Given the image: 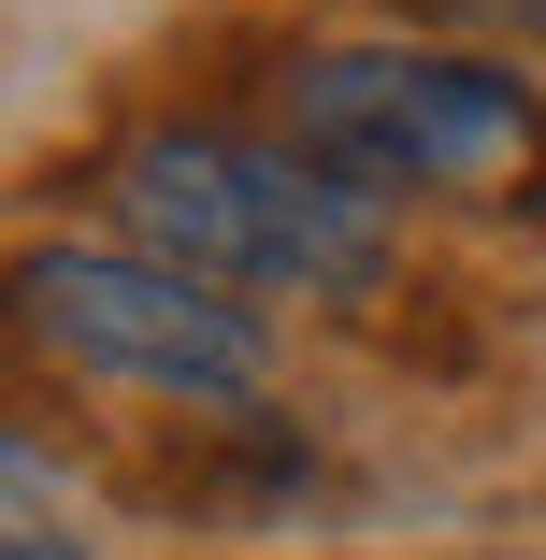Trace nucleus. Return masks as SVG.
<instances>
[{
  "label": "nucleus",
  "mask_w": 546,
  "mask_h": 560,
  "mask_svg": "<svg viewBox=\"0 0 546 560\" xmlns=\"http://www.w3.org/2000/svg\"><path fill=\"white\" fill-rule=\"evenodd\" d=\"M130 245L231 288V302H360L388 288V215L316 173L302 144H231V130H159L116 173Z\"/></svg>",
  "instance_id": "nucleus-1"
},
{
  "label": "nucleus",
  "mask_w": 546,
  "mask_h": 560,
  "mask_svg": "<svg viewBox=\"0 0 546 560\" xmlns=\"http://www.w3.org/2000/svg\"><path fill=\"white\" fill-rule=\"evenodd\" d=\"M288 130L316 173H346L360 201L374 187H503L546 116L532 86L489 72V58H431V44H332L288 72Z\"/></svg>",
  "instance_id": "nucleus-2"
},
{
  "label": "nucleus",
  "mask_w": 546,
  "mask_h": 560,
  "mask_svg": "<svg viewBox=\"0 0 546 560\" xmlns=\"http://www.w3.org/2000/svg\"><path fill=\"white\" fill-rule=\"evenodd\" d=\"M15 330L44 360H72L101 388H159V402H245L259 388V316L231 288L144 259V245H30Z\"/></svg>",
  "instance_id": "nucleus-3"
},
{
  "label": "nucleus",
  "mask_w": 546,
  "mask_h": 560,
  "mask_svg": "<svg viewBox=\"0 0 546 560\" xmlns=\"http://www.w3.org/2000/svg\"><path fill=\"white\" fill-rule=\"evenodd\" d=\"M0 560H101V546H86V517H72V489L30 460L15 431H0Z\"/></svg>",
  "instance_id": "nucleus-4"
},
{
  "label": "nucleus",
  "mask_w": 546,
  "mask_h": 560,
  "mask_svg": "<svg viewBox=\"0 0 546 560\" xmlns=\"http://www.w3.org/2000/svg\"><path fill=\"white\" fill-rule=\"evenodd\" d=\"M489 15H503V30H532V44H546V0H489Z\"/></svg>",
  "instance_id": "nucleus-5"
}]
</instances>
